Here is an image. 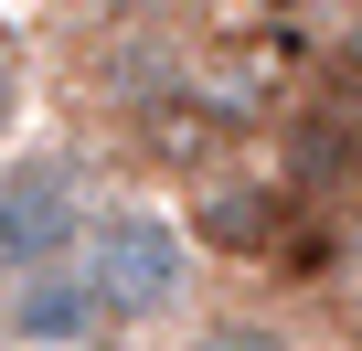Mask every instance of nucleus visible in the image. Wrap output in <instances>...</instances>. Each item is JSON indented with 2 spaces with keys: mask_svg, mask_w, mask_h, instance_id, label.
Here are the masks:
<instances>
[{
  "mask_svg": "<svg viewBox=\"0 0 362 351\" xmlns=\"http://www.w3.org/2000/svg\"><path fill=\"white\" fill-rule=\"evenodd\" d=\"M64 11H86V22H160V11H181V0H64Z\"/></svg>",
  "mask_w": 362,
  "mask_h": 351,
  "instance_id": "obj_7",
  "label": "nucleus"
},
{
  "mask_svg": "<svg viewBox=\"0 0 362 351\" xmlns=\"http://www.w3.org/2000/svg\"><path fill=\"white\" fill-rule=\"evenodd\" d=\"M22 96H33V75H22V43L0 32V149H11V128H22Z\"/></svg>",
  "mask_w": 362,
  "mask_h": 351,
  "instance_id": "obj_6",
  "label": "nucleus"
},
{
  "mask_svg": "<svg viewBox=\"0 0 362 351\" xmlns=\"http://www.w3.org/2000/svg\"><path fill=\"white\" fill-rule=\"evenodd\" d=\"M181 351H288V330H277L267 309H235V319H203Z\"/></svg>",
  "mask_w": 362,
  "mask_h": 351,
  "instance_id": "obj_5",
  "label": "nucleus"
},
{
  "mask_svg": "<svg viewBox=\"0 0 362 351\" xmlns=\"http://www.w3.org/2000/svg\"><path fill=\"white\" fill-rule=\"evenodd\" d=\"M75 266L96 277V298L117 309V330H139V319H181V309H192L203 245H192V224H170L160 203H96Z\"/></svg>",
  "mask_w": 362,
  "mask_h": 351,
  "instance_id": "obj_1",
  "label": "nucleus"
},
{
  "mask_svg": "<svg viewBox=\"0 0 362 351\" xmlns=\"http://www.w3.org/2000/svg\"><path fill=\"white\" fill-rule=\"evenodd\" d=\"M86 224H96V182H86L75 149H11L0 160V277L75 256Z\"/></svg>",
  "mask_w": 362,
  "mask_h": 351,
  "instance_id": "obj_2",
  "label": "nucleus"
},
{
  "mask_svg": "<svg viewBox=\"0 0 362 351\" xmlns=\"http://www.w3.org/2000/svg\"><path fill=\"white\" fill-rule=\"evenodd\" d=\"M0 340H11V351H107L117 340V309L96 298V277L75 256H54V266L0 277Z\"/></svg>",
  "mask_w": 362,
  "mask_h": 351,
  "instance_id": "obj_3",
  "label": "nucleus"
},
{
  "mask_svg": "<svg viewBox=\"0 0 362 351\" xmlns=\"http://www.w3.org/2000/svg\"><path fill=\"white\" fill-rule=\"evenodd\" d=\"M181 224H192V245H203V256L256 266V256H277V234H288V192H267V182H224V192H203Z\"/></svg>",
  "mask_w": 362,
  "mask_h": 351,
  "instance_id": "obj_4",
  "label": "nucleus"
}]
</instances>
